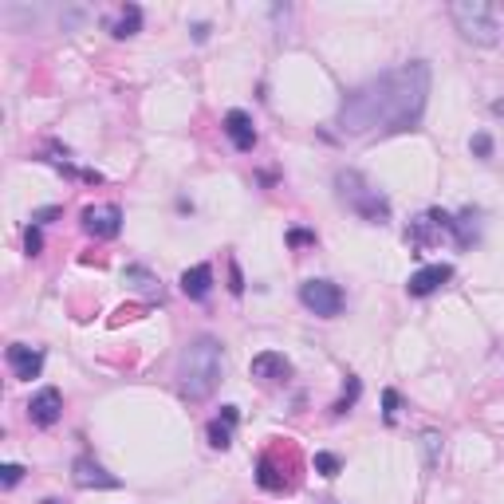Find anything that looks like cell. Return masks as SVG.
Returning a JSON list of instances; mask_svg holds the SVG:
<instances>
[{
  "instance_id": "1",
  "label": "cell",
  "mask_w": 504,
  "mask_h": 504,
  "mask_svg": "<svg viewBox=\"0 0 504 504\" xmlns=\"http://www.w3.org/2000/svg\"><path fill=\"white\" fill-rule=\"evenodd\" d=\"M429 63L410 60L378 79L355 87L339 107V130L350 138L367 134H406L422 122L429 103Z\"/></svg>"
},
{
  "instance_id": "2",
  "label": "cell",
  "mask_w": 504,
  "mask_h": 504,
  "mask_svg": "<svg viewBox=\"0 0 504 504\" xmlns=\"http://www.w3.org/2000/svg\"><path fill=\"white\" fill-rule=\"evenodd\" d=\"M225 370V350L213 335H197L186 350H181L178 363V390L186 402H205L217 390Z\"/></svg>"
},
{
  "instance_id": "3",
  "label": "cell",
  "mask_w": 504,
  "mask_h": 504,
  "mask_svg": "<svg viewBox=\"0 0 504 504\" xmlns=\"http://www.w3.org/2000/svg\"><path fill=\"white\" fill-rule=\"evenodd\" d=\"M449 16H453V24H457V32H461L469 43H477V48L500 43V32H504L500 9L488 4V0H453Z\"/></svg>"
},
{
  "instance_id": "4",
  "label": "cell",
  "mask_w": 504,
  "mask_h": 504,
  "mask_svg": "<svg viewBox=\"0 0 504 504\" xmlns=\"http://www.w3.org/2000/svg\"><path fill=\"white\" fill-rule=\"evenodd\" d=\"M335 186H339V197L347 201V209H350V213H359L367 225H386V221H390V201H386L375 186H367L363 173L339 170V173H335Z\"/></svg>"
},
{
  "instance_id": "5",
  "label": "cell",
  "mask_w": 504,
  "mask_h": 504,
  "mask_svg": "<svg viewBox=\"0 0 504 504\" xmlns=\"http://www.w3.org/2000/svg\"><path fill=\"white\" fill-rule=\"evenodd\" d=\"M299 304L319 319H335L347 299H343V288L331 280H304L299 284Z\"/></svg>"
},
{
  "instance_id": "6",
  "label": "cell",
  "mask_w": 504,
  "mask_h": 504,
  "mask_svg": "<svg viewBox=\"0 0 504 504\" xmlns=\"http://www.w3.org/2000/svg\"><path fill=\"white\" fill-rule=\"evenodd\" d=\"M60 414H63V394L55 390V386L36 390L32 402H28V418H32V426H40V429L55 426V422H60Z\"/></svg>"
},
{
  "instance_id": "7",
  "label": "cell",
  "mask_w": 504,
  "mask_h": 504,
  "mask_svg": "<svg viewBox=\"0 0 504 504\" xmlns=\"http://www.w3.org/2000/svg\"><path fill=\"white\" fill-rule=\"evenodd\" d=\"M83 229L91 232L95 240L119 237V229H122V209H119V205H91V209H83Z\"/></svg>"
},
{
  "instance_id": "8",
  "label": "cell",
  "mask_w": 504,
  "mask_h": 504,
  "mask_svg": "<svg viewBox=\"0 0 504 504\" xmlns=\"http://www.w3.org/2000/svg\"><path fill=\"white\" fill-rule=\"evenodd\" d=\"M4 359H9L12 375H16L20 382H32V378H40V370H43V350L28 347V343H12V347L4 350Z\"/></svg>"
},
{
  "instance_id": "9",
  "label": "cell",
  "mask_w": 504,
  "mask_h": 504,
  "mask_svg": "<svg viewBox=\"0 0 504 504\" xmlns=\"http://www.w3.org/2000/svg\"><path fill=\"white\" fill-rule=\"evenodd\" d=\"M71 481L79 488H119V477H111L95 457H75L71 461Z\"/></svg>"
},
{
  "instance_id": "10",
  "label": "cell",
  "mask_w": 504,
  "mask_h": 504,
  "mask_svg": "<svg viewBox=\"0 0 504 504\" xmlns=\"http://www.w3.org/2000/svg\"><path fill=\"white\" fill-rule=\"evenodd\" d=\"M248 375L260 378V382H284V378H291V363L284 359L280 350H260L248 363Z\"/></svg>"
},
{
  "instance_id": "11",
  "label": "cell",
  "mask_w": 504,
  "mask_h": 504,
  "mask_svg": "<svg viewBox=\"0 0 504 504\" xmlns=\"http://www.w3.org/2000/svg\"><path fill=\"white\" fill-rule=\"evenodd\" d=\"M453 280V268L449 264H426V268H418V272L410 276V284H406V291L410 296H418V299H426V296H434L441 284H449Z\"/></svg>"
},
{
  "instance_id": "12",
  "label": "cell",
  "mask_w": 504,
  "mask_h": 504,
  "mask_svg": "<svg viewBox=\"0 0 504 504\" xmlns=\"http://www.w3.org/2000/svg\"><path fill=\"white\" fill-rule=\"evenodd\" d=\"M225 134H229V142L237 146L240 154H248V150L257 146V127H252L248 111H229L225 114Z\"/></svg>"
},
{
  "instance_id": "13",
  "label": "cell",
  "mask_w": 504,
  "mask_h": 504,
  "mask_svg": "<svg viewBox=\"0 0 504 504\" xmlns=\"http://www.w3.org/2000/svg\"><path fill=\"white\" fill-rule=\"evenodd\" d=\"M181 291H186L189 299H205L209 291H213V268L209 264H193L181 272Z\"/></svg>"
},
{
  "instance_id": "14",
  "label": "cell",
  "mask_w": 504,
  "mask_h": 504,
  "mask_svg": "<svg viewBox=\"0 0 504 504\" xmlns=\"http://www.w3.org/2000/svg\"><path fill=\"white\" fill-rule=\"evenodd\" d=\"M111 32L119 36V40L138 36V32H142V9H138V4H122V12H119V20H114Z\"/></svg>"
},
{
  "instance_id": "15",
  "label": "cell",
  "mask_w": 504,
  "mask_h": 504,
  "mask_svg": "<svg viewBox=\"0 0 504 504\" xmlns=\"http://www.w3.org/2000/svg\"><path fill=\"white\" fill-rule=\"evenodd\" d=\"M232 426H237V422L217 418L213 426H209V445H213V449H229L232 445Z\"/></svg>"
},
{
  "instance_id": "16",
  "label": "cell",
  "mask_w": 504,
  "mask_h": 504,
  "mask_svg": "<svg viewBox=\"0 0 504 504\" xmlns=\"http://www.w3.org/2000/svg\"><path fill=\"white\" fill-rule=\"evenodd\" d=\"M359 390H363V386H359V378H355V375H347V394H343V398L335 402V414H347L350 406L359 402Z\"/></svg>"
},
{
  "instance_id": "17",
  "label": "cell",
  "mask_w": 504,
  "mask_h": 504,
  "mask_svg": "<svg viewBox=\"0 0 504 504\" xmlns=\"http://www.w3.org/2000/svg\"><path fill=\"white\" fill-rule=\"evenodd\" d=\"M24 252H28V257H40V252H43L40 225H28V232H24Z\"/></svg>"
},
{
  "instance_id": "18",
  "label": "cell",
  "mask_w": 504,
  "mask_h": 504,
  "mask_svg": "<svg viewBox=\"0 0 504 504\" xmlns=\"http://www.w3.org/2000/svg\"><path fill=\"white\" fill-rule=\"evenodd\" d=\"M20 477H24V465H16V461H9V465H0V481H4V488H12V485H20Z\"/></svg>"
},
{
  "instance_id": "19",
  "label": "cell",
  "mask_w": 504,
  "mask_h": 504,
  "mask_svg": "<svg viewBox=\"0 0 504 504\" xmlns=\"http://www.w3.org/2000/svg\"><path fill=\"white\" fill-rule=\"evenodd\" d=\"M316 469L323 473V477H335V473H339V457H335V453H316Z\"/></svg>"
},
{
  "instance_id": "20",
  "label": "cell",
  "mask_w": 504,
  "mask_h": 504,
  "mask_svg": "<svg viewBox=\"0 0 504 504\" xmlns=\"http://www.w3.org/2000/svg\"><path fill=\"white\" fill-rule=\"evenodd\" d=\"M83 20H87V9H68V12L60 16V28H63V32H75Z\"/></svg>"
},
{
  "instance_id": "21",
  "label": "cell",
  "mask_w": 504,
  "mask_h": 504,
  "mask_svg": "<svg viewBox=\"0 0 504 504\" xmlns=\"http://www.w3.org/2000/svg\"><path fill=\"white\" fill-rule=\"evenodd\" d=\"M469 150H473V154H477V158H493V138H488L485 130H481V134H473Z\"/></svg>"
},
{
  "instance_id": "22",
  "label": "cell",
  "mask_w": 504,
  "mask_h": 504,
  "mask_svg": "<svg viewBox=\"0 0 504 504\" xmlns=\"http://www.w3.org/2000/svg\"><path fill=\"white\" fill-rule=\"evenodd\" d=\"M382 406H386V422H394V418H398V390H386L382 394Z\"/></svg>"
},
{
  "instance_id": "23",
  "label": "cell",
  "mask_w": 504,
  "mask_h": 504,
  "mask_svg": "<svg viewBox=\"0 0 504 504\" xmlns=\"http://www.w3.org/2000/svg\"><path fill=\"white\" fill-rule=\"evenodd\" d=\"M288 245H316V232H308V229H291L288 232Z\"/></svg>"
},
{
  "instance_id": "24",
  "label": "cell",
  "mask_w": 504,
  "mask_h": 504,
  "mask_svg": "<svg viewBox=\"0 0 504 504\" xmlns=\"http://www.w3.org/2000/svg\"><path fill=\"white\" fill-rule=\"evenodd\" d=\"M229 291L232 296H240V291H245V280H240V268H237V260H229Z\"/></svg>"
},
{
  "instance_id": "25",
  "label": "cell",
  "mask_w": 504,
  "mask_h": 504,
  "mask_svg": "<svg viewBox=\"0 0 504 504\" xmlns=\"http://www.w3.org/2000/svg\"><path fill=\"white\" fill-rule=\"evenodd\" d=\"M52 217H60V205H48V209H36L32 213V225H48Z\"/></svg>"
},
{
  "instance_id": "26",
  "label": "cell",
  "mask_w": 504,
  "mask_h": 504,
  "mask_svg": "<svg viewBox=\"0 0 504 504\" xmlns=\"http://www.w3.org/2000/svg\"><path fill=\"white\" fill-rule=\"evenodd\" d=\"M437 441H441V437L437 434H426V449H429V465L437 461Z\"/></svg>"
},
{
  "instance_id": "27",
  "label": "cell",
  "mask_w": 504,
  "mask_h": 504,
  "mask_svg": "<svg viewBox=\"0 0 504 504\" xmlns=\"http://www.w3.org/2000/svg\"><path fill=\"white\" fill-rule=\"evenodd\" d=\"M193 40L205 43V40H209V24H193Z\"/></svg>"
},
{
  "instance_id": "28",
  "label": "cell",
  "mask_w": 504,
  "mask_h": 504,
  "mask_svg": "<svg viewBox=\"0 0 504 504\" xmlns=\"http://www.w3.org/2000/svg\"><path fill=\"white\" fill-rule=\"evenodd\" d=\"M493 114H504V99H496V103H493Z\"/></svg>"
},
{
  "instance_id": "29",
  "label": "cell",
  "mask_w": 504,
  "mask_h": 504,
  "mask_svg": "<svg viewBox=\"0 0 504 504\" xmlns=\"http://www.w3.org/2000/svg\"><path fill=\"white\" fill-rule=\"evenodd\" d=\"M40 504H60V500H55V496H48V500H40Z\"/></svg>"
}]
</instances>
